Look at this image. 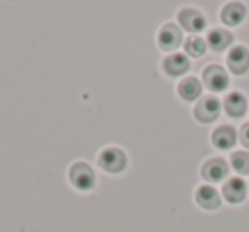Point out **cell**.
<instances>
[{
  "instance_id": "1",
  "label": "cell",
  "mask_w": 249,
  "mask_h": 232,
  "mask_svg": "<svg viewBox=\"0 0 249 232\" xmlns=\"http://www.w3.org/2000/svg\"><path fill=\"white\" fill-rule=\"evenodd\" d=\"M97 164L107 173H121L126 167V154L118 147H106L97 156Z\"/></svg>"
},
{
  "instance_id": "2",
  "label": "cell",
  "mask_w": 249,
  "mask_h": 232,
  "mask_svg": "<svg viewBox=\"0 0 249 232\" xmlns=\"http://www.w3.org/2000/svg\"><path fill=\"white\" fill-rule=\"evenodd\" d=\"M69 178L70 183L82 191L90 190L96 184V174L87 162H73L69 169Z\"/></svg>"
},
{
  "instance_id": "3",
  "label": "cell",
  "mask_w": 249,
  "mask_h": 232,
  "mask_svg": "<svg viewBox=\"0 0 249 232\" xmlns=\"http://www.w3.org/2000/svg\"><path fill=\"white\" fill-rule=\"evenodd\" d=\"M195 118L200 123H212L220 114V101L215 96H203L193 109Z\"/></svg>"
},
{
  "instance_id": "4",
  "label": "cell",
  "mask_w": 249,
  "mask_h": 232,
  "mask_svg": "<svg viewBox=\"0 0 249 232\" xmlns=\"http://www.w3.org/2000/svg\"><path fill=\"white\" fill-rule=\"evenodd\" d=\"M203 77V84L207 89L213 90V92H220V90H225L229 86V77L227 72L222 69L220 65H208L207 69L201 73Z\"/></svg>"
},
{
  "instance_id": "5",
  "label": "cell",
  "mask_w": 249,
  "mask_h": 232,
  "mask_svg": "<svg viewBox=\"0 0 249 232\" xmlns=\"http://www.w3.org/2000/svg\"><path fill=\"white\" fill-rule=\"evenodd\" d=\"M183 41V35H181V29L178 28L173 22H167L157 33V43L162 50L166 52H173V50H178Z\"/></svg>"
},
{
  "instance_id": "6",
  "label": "cell",
  "mask_w": 249,
  "mask_h": 232,
  "mask_svg": "<svg viewBox=\"0 0 249 232\" xmlns=\"http://www.w3.org/2000/svg\"><path fill=\"white\" fill-rule=\"evenodd\" d=\"M229 174V164L220 157H212L201 166V176L208 183H220Z\"/></svg>"
},
{
  "instance_id": "7",
  "label": "cell",
  "mask_w": 249,
  "mask_h": 232,
  "mask_svg": "<svg viewBox=\"0 0 249 232\" xmlns=\"http://www.w3.org/2000/svg\"><path fill=\"white\" fill-rule=\"evenodd\" d=\"M227 65L232 73L244 75L249 70V50L246 46H234L227 55Z\"/></svg>"
},
{
  "instance_id": "8",
  "label": "cell",
  "mask_w": 249,
  "mask_h": 232,
  "mask_svg": "<svg viewBox=\"0 0 249 232\" xmlns=\"http://www.w3.org/2000/svg\"><path fill=\"white\" fill-rule=\"evenodd\" d=\"M178 21L183 26V29L190 33H200L207 26V19L196 9H181L178 14Z\"/></svg>"
},
{
  "instance_id": "9",
  "label": "cell",
  "mask_w": 249,
  "mask_h": 232,
  "mask_svg": "<svg viewBox=\"0 0 249 232\" xmlns=\"http://www.w3.org/2000/svg\"><path fill=\"white\" fill-rule=\"evenodd\" d=\"M222 193H224V198L229 203H241L248 195V186L241 178H231L224 183Z\"/></svg>"
},
{
  "instance_id": "10",
  "label": "cell",
  "mask_w": 249,
  "mask_h": 232,
  "mask_svg": "<svg viewBox=\"0 0 249 232\" xmlns=\"http://www.w3.org/2000/svg\"><path fill=\"white\" fill-rule=\"evenodd\" d=\"M162 69L169 77H179L188 72V69H190V60H188V56L183 55V53H171L169 56L164 58Z\"/></svg>"
},
{
  "instance_id": "11",
  "label": "cell",
  "mask_w": 249,
  "mask_h": 232,
  "mask_svg": "<svg viewBox=\"0 0 249 232\" xmlns=\"http://www.w3.org/2000/svg\"><path fill=\"white\" fill-rule=\"evenodd\" d=\"M195 200L205 210H215L222 203L218 191L213 186H210V184H203V186L198 188L196 193H195Z\"/></svg>"
},
{
  "instance_id": "12",
  "label": "cell",
  "mask_w": 249,
  "mask_h": 232,
  "mask_svg": "<svg viewBox=\"0 0 249 232\" xmlns=\"http://www.w3.org/2000/svg\"><path fill=\"white\" fill-rule=\"evenodd\" d=\"M235 140H237V135L231 125H220L212 133V142L220 150H229L235 143Z\"/></svg>"
},
{
  "instance_id": "13",
  "label": "cell",
  "mask_w": 249,
  "mask_h": 232,
  "mask_svg": "<svg viewBox=\"0 0 249 232\" xmlns=\"http://www.w3.org/2000/svg\"><path fill=\"white\" fill-rule=\"evenodd\" d=\"M246 18V7L239 2H231L227 4L220 12V19L227 26H237L244 21Z\"/></svg>"
},
{
  "instance_id": "14",
  "label": "cell",
  "mask_w": 249,
  "mask_h": 232,
  "mask_svg": "<svg viewBox=\"0 0 249 232\" xmlns=\"http://www.w3.org/2000/svg\"><path fill=\"white\" fill-rule=\"evenodd\" d=\"M224 107L227 111V114H231L234 118H241L242 114L246 113V109H248V99L241 92H231L225 97Z\"/></svg>"
},
{
  "instance_id": "15",
  "label": "cell",
  "mask_w": 249,
  "mask_h": 232,
  "mask_svg": "<svg viewBox=\"0 0 249 232\" xmlns=\"http://www.w3.org/2000/svg\"><path fill=\"white\" fill-rule=\"evenodd\" d=\"M178 94L184 101H195L201 94V84L196 77H186L178 86Z\"/></svg>"
},
{
  "instance_id": "16",
  "label": "cell",
  "mask_w": 249,
  "mask_h": 232,
  "mask_svg": "<svg viewBox=\"0 0 249 232\" xmlns=\"http://www.w3.org/2000/svg\"><path fill=\"white\" fill-rule=\"evenodd\" d=\"M208 46H210L213 52H224L231 46L232 43V35L225 29H212L208 33Z\"/></svg>"
},
{
  "instance_id": "17",
  "label": "cell",
  "mask_w": 249,
  "mask_h": 232,
  "mask_svg": "<svg viewBox=\"0 0 249 232\" xmlns=\"http://www.w3.org/2000/svg\"><path fill=\"white\" fill-rule=\"evenodd\" d=\"M184 50H186V53L190 56L198 58V56L205 55V52H207V43L200 36H190L186 39V43H184Z\"/></svg>"
},
{
  "instance_id": "18",
  "label": "cell",
  "mask_w": 249,
  "mask_h": 232,
  "mask_svg": "<svg viewBox=\"0 0 249 232\" xmlns=\"http://www.w3.org/2000/svg\"><path fill=\"white\" fill-rule=\"evenodd\" d=\"M231 164L239 174H244V176L249 174V152H244V150L234 152L231 156Z\"/></svg>"
},
{
  "instance_id": "19",
  "label": "cell",
  "mask_w": 249,
  "mask_h": 232,
  "mask_svg": "<svg viewBox=\"0 0 249 232\" xmlns=\"http://www.w3.org/2000/svg\"><path fill=\"white\" fill-rule=\"evenodd\" d=\"M239 139H241V143L244 147L249 149V123H244L241 126V132H239Z\"/></svg>"
}]
</instances>
